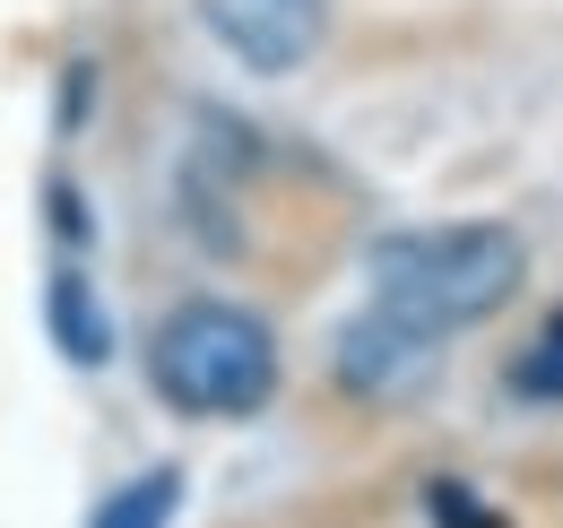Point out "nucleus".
Returning a JSON list of instances; mask_svg holds the SVG:
<instances>
[{
  "label": "nucleus",
  "mask_w": 563,
  "mask_h": 528,
  "mask_svg": "<svg viewBox=\"0 0 563 528\" xmlns=\"http://www.w3.org/2000/svg\"><path fill=\"white\" fill-rule=\"evenodd\" d=\"M373 277V304L408 312L424 330L460 338L494 321L520 286H529V243L494 217H460V226H399V234H373L364 252Z\"/></svg>",
  "instance_id": "nucleus-1"
},
{
  "label": "nucleus",
  "mask_w": 563,
  "mask_h": 528,
  "mask_svg": "<svg viewBox=\"0 0 563 528\" xmlns=\"http://www.w3.org/2000/svg\"><path fill=\"white\" fill-rule=\"evenodd\" d=\"M147 391L165 398L174 416H200V425H234V416H261L278 398V330L252 312V304H225V295H191L174 304L156 330H147Z\"/></svg>",
  "instance_id": "nucleus-2"
},
{
  "label": "nucleus",
  "mask_w": 563,
  "mask_h": 528,
  "mask_svg": "<svg viewBox=\"0 0 563 528\" xmlns=\"http://www.w3.org/2000/svg\"><path fill=\"white\" fill-rule=\"evenodd\" d=\"M442 346H451L442 330H424V321L390 312V304H364L347 330H339L330 373H339V391L364 398V407H408L417 391H433V373H442Z\"/></svg>",
  "instance_id": "nucleus-3"
},
{
  "label": "nucleus",
  "mask_w": 563,
  "mask_h": 528,
  "mask_svg": "<svg viewBox=\"0 0 563 528\" xmlns=\"http://www.w3.org/2000/svg\"><path fill=\"white\" fill-rule=\"evenodd\" d=\"M252 165H261V131H243L234 113L200 105V131H191L183 174H174V217H183L209 252H234V243H243V226H234V191L252 183Z\"/></svg>",
  "instance_id": "nucleus-4"
},
{
  "label": "nucleus",
  "mask_w": 563,
  "mask_h": 528,
  "mask_svg": "<svg viewBox=\"0 0 563 528\" xmlns=\"http://www.w3.org/2000/svg\"><path fill=\"white\" fill-rule=\"evenodd\" d=\"M200 26L252 78H295L330 35V0H200Z\"/></svg>",
  "instance_id": "nucleus-5"
},
{
  "label": "nucleus",
  "mask_w": 563,
  "mask_h": 528,
  "mask_svg": "<svg viewBox=\"0 0 563 528\" xmlns=\"http://www.w3.org/2000/svg\"><path fill=\"white\" fill-rule=\"evenodd\" d=\"M44 338H53V355L62 364H78V373H104L113 364V304L96 295V277L78 268V252H62V261L44 268Z\"/></svg>",
  "instance_id": "nucleus-6"
},
{
  "label": "nucleus",
  "mask_w": 563,
  "mask_h": 528,
  "mask_svg": "<svg viewBox=\"0 0 563 528\" xmlns=\"http://www.w3.org/2000/svg\"><path fill=\"white\" fill-rule=\"evenodd\" d=\"M183 520V468H140L131 485H113L87 528H174Z\"/></svg>",
  "instance_id": "nucleus-7"
},
{
  "label": "nucleus",
  "mask_w": 563,
  "mask_h": 528,
  "mask_svg": "<svg viewBox=\"0 0 563 528\" xmlns=\"http://www.w3.org/2000/svg\"><path fill=\"white\" fill-rule=\"evenodd\" d=\"M511 398H529V407H563V304L547 312V330L511 355Z\"/></svg>",
  "instance_id": "nucleus-8"
},
{
  "label": "nucleus",
  "mask_w": 563,
  "mask_h": 528,
  "mask_svg": "<svg viewBox=\"0 0 563 528\" xmlns=\"http://www.w3.org/2000/svg\"><path fill=\"white\" fill-rule=\"evenodd\" d=\"M417 512H424V528H511V512H494L468 476H424Z\"/></svg>",
  "instance_id": "nucleus-9"
},
{
  "label": "nucleus",
  "mask_w": 563,
  "mask_h": 528,
  "mask_svg": "<svg viewBox=\"0 0 563 528\" xmlns=\"http://www.w3.org/2000/svg\"><path fill=\"white\" fill-rule=\"evenodd\" d=\"M44 217H53L62 252H87V243H96V217H87V191H78L70 174H53V183H44Z\"/></svg>",
  "instance_id": "nucleus-10"
},
{
  "label": "nucleus",
  "mask_w": 563,
  "mask_h": 528,
  "mask_svg": "<svg viewBox=\"0 0 563 528\" xmlns=\"http://www.w3.org/2000/svg\"><path fill=\"white\" fill-rule=\"evenodd\" d=\"M87 113H96V53H70V69H62V113H53V131L78 139V131H87Z\"/></svg>",
  "instance_id": "nucleus-11"
}]
</instances>
